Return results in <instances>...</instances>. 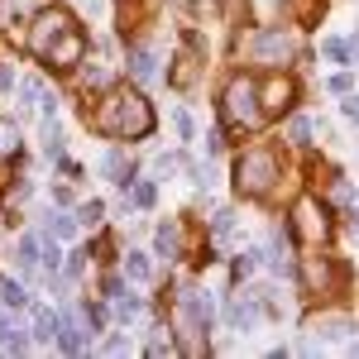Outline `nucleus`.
<instances>
[{"mask_svg":"<svg viewBox=\"0 0 359 359\" xmlns=\"http://www.w3.org/2000/svg\"><path fill=\"white\" fill-rule=\"evenodd\" d=\"M5 335H10V316L0 311V340H5Z\"/></svg>","mask_w":359,"mask_h":359,"instance_id":"nucleus-31","label":"nucleus"},{"mask_svg":"<svg viewBox=\"0 0 359 359\" xmlns=\"http://www.w3.org/2000/svg\"><path fill=\"white\" fill-rule=\"evenodd\" d=\"M321 53L331 57V62H350V48H345L340 39H326V43H321Z\"/></svg>","mask_w":359,"mask_h":359,"instance_id":"nucleus-20","label":"nucleus"},{"mask_svg":"<svg viewBox=\"0 0 359 359\" xmlns=\"http://www.w3.org/2000/svg\"><path fill=\"white\" fill-rule=\"evenodd\" d=\"M130 72H135V82H154L158 77V57L149 53V48H135L130 53Z\"/></svg>","mask_w":359,"mask_h":359,"instance_id":"nucleus-10","label":"nucleus"},{"mask_svg":"<svg viewBox=\"0 0 359 359\" xmlns=\"http://www.w3.org/2000/svg\"><path fill=\"white\" fill-rule=\"evenodd\" d=\"M135 206H154V187H149V182H139V187H135Z\"/></svg>","mask_w":359,"mask_h":359,"instance_id":"nucleus-23","label":"nucleus"},{"mask_svg":"<svg viewBox=\"0 0 359 359\" xmlns=\"http://www.w3.org/2000/svg\"><path fill=\"white\" fill-rule=\"evenodd\" d=\"M39 254H43V249H39V240H34V235H25V240H20V269H34V264H39Z\"/></svg>","mask_w":359,"mask_h":359,"instance_id":"nucleus-14","label":"nucleus"},{"mask_svg":"<svg viewBox=\"0 0 359 359\" xmlns=\"http://www.w3.org/2000/svg\"><path fill=\"white\" fill-rule=\"evenodd\" d=\"M331 91H340V96H345V91H350V77H345V72H335V77H331Z\"/></svg>","mask_w":359,"mask_h":359,"instance_id":"nucleus-29","label":"nucleus"},{"mask_svg":"<svg viewBox=\"0 0 359 359\" xmlns=\"http://www.w3.org/2000/svg\"><path fill=\"white\" fill-rule=\"evenodd\" d=\"M287 139H292L297 149H302V144H311V120H306V115H297V120L287 125Z\"/></svg>","mask_w":359,"mask_h":359,"instance_id":"nucleus-16","label":"nucleus"},{"mask_svg":"<svg viewBox=\"0 0 359 359\" xmlns=\"http://www.w3.org/2000/svg\"><path fill=\"white\" fill-rule=\"evenodd\" d=\"M230 225H235V211H216V235H230Z\"/></svg>","mask_w":359,"mask_h":359,"instance_id":"nucleus-24","label":"nucleus"},{"mask_svg":"<svg viewBox=\"0 0 359 359\" xmlns=\"http://www.w3.org/2000/svg\"><path fill=\"white\" fill-rule=\"evenodd\" d=\"M0 306H15V311H20V306H29V292L15 283V278H0Z\"/></svg>","mask_w":359,"mask_h":359,"instance_id":"nucleus-11","label":"nucleus"},{"mask_svg":"<svg viewBox=\"0 0 359 359\" xmlns=\"http://www.w3.org/2000/svg\"><path fill=\"white\" fill-rule=\"evenodd\" d=\"M82 53H86V39L77 34V29H67V34L53 43L48 62H53V67H77V62H82Z\"/></svg>","mask_w":359,"mask_h":359,"instance_id":"nucleus-8","label":"nucleus"},{"mask_svg":"<svg viewBox=\"0 0 359 359\" xmlns=\"http://www.w3.org/2000/svg\"><path fill=\"white\" fill-rule=\"evenodd\" d=\"M48 230H53V240H72L77 235V221L72 216H48Z\"/></svg>","mask_w":359,"mask_h":359,"instance_id":"nucleus-17","label":"nucleus"},{"mask_svg":"<svg viewBox=\"0 0 359 359\" xmlns=\"http://www.w3.org/2000/svg\"><path fill=\"white\" fill-rule=\"evenodd\" d=\"M254 316H259V311H254L249 302H230V326H240V331H245V326H254Z\"/></svg>","mask_w":359,"mask_h":359,"instance_id":"nucleus-15","label":"nucleus"},{"mask_svg":"<svg viewBox=\"0 0 359 359\" xmlns=\"http://www.w3.org/2000/svg\"><path fill=\"white\" fill-rule=\"evenodd\" d=\"M249 53L259 57V62H287V57H297V43H292V34H283V29H259L254 39H249Z\"/></svg>","mask_w":359,"mask_h":359,"instance_id":"nucleus-5","label":"nucleus"},{"mask_svg":"<svg viewBox=\"0 0 359 359\" xmlns=\"http://www.w3.org/2000/svg\"><path fill=\"white\" fill-rule=\"evenodd\" d=\"M67 29H72V20H67L62 10H43V15L34 20V29H29V53L48 57V53H53V43L67 34Z\"/></svg>","mask_w":359,"mask_h":359,"instance_id":"nucleus-4","label":"nucleus"},{"mask_svg":"<svg viewBox=\"0 0 359 359\" xmlns=\"http://www.w3.org/2000/svg\"><path fill=\"white\" fill-rule=\"evenodd\" d=\"M254 264H259V259H254V254H240V259H235V273L245 278V273H249V269H254Z\"/></svg>","mask_w":359,"mask_h":359,"instance_id":"nucleus-25","label":"nucleus"},{"mask_svg":"<svg viewBox=\"0 0 359 359\" xmlns=\"http://www.w3.org/2000/svg\"><path fill=\"white\" fill-rule=\"evenodd\" d=\"M43 269H48V273L57 269V245H48V249H43Z\"/></svg>","mask_w":359,"mask_h":359,"instance_id":"nucleus-30","label":"nucleus"},{"mask_svg":"<svg viewBox=\"0 0 359 359\" xmlns=\"http://www.w3.org/2000/svg\"><path fill=\"white\" fill-rule=\"evenodd\" d=\"M326 230H331V221H326V206H316V201H302L297 206V216H292V235H302V240H326Z\"/></svg>","mask_w":359,"mask_h":359,"instance_id":"nucleus-6","label":"nucleus"},{"mask_svg":"<svg viewBox=\"0 0 359 359\" xmlns=\"http://www.w3.org/2000/svg\"><path fill=\"white\" fill-rule=\"evenodd\" d=\"M106 355H125V335H111L106 340Z\"/></svg>","mask_w":359,"mask_h":359,"instance_id":"nucleus-27","label":"nucleus"},{"mask_svg":"<svg viewBox=\"0 0 359 359\" xmlns=\"http://www.w3.org/2000/svg\"><path fill=\"white\" fill-rule=\"evenodd\" d=\"M292 101H297V86H292V77H269V82L259 86V106H264V111L283 115V111H292Z\"/></svg>","mask_w":359,"mask_h":359,"instance_id":"nucleus-7","label":"nucleus"},{"mask_svg":"<svg viewBox=\"0 0 359 359\" xmlns=\"http://www.w3.org/2000/svg\"><path fill=\"white\" fill-rule=\"evenodd\" d=\"M139 311H144V306H139V297H115V316H120V321H135Z\"/></svg>","mask_w":359,"mask_h":359,"instance_id":"nucleus-19","label":"nucleus"},{"mask_svg":"<svg viewBox=\"0 0 359 359\" xmlns=\"http://www.w3.org/2000/svg\"><path fill=\"white\" fill-rule=\"evenodd\" d=\"M20 96H25V106H34V101L43 96V86H39V82H34V77H29V82L20 86Z\"/></svg>","mask_w":359,"mask_h":359,"instance_id":"nucleus-22","label":"nucleus"},{"mask_svg":"<svg viewBox=\"0 0 359 359\" xmlns=\"http://www.w3.org/2000/svg\"><path fill=\"white\" fill-rule=\"evenodd\" d=\"M355 230H359V211H355Z\"/></svg>","mask_w":359,"mask_h":359,"instance_id":"nucleus-32","label":"nucleus"},{"mask_svg":"<svg viewBox=\"0 0 359 359\" xmlns=\"http://www.w3.org/2000/svg\"><path fill=\"white\" fill-rule=\"evenodd\" d=\"M221 111L230 125H245V130H254L259 120H264V106H259V86L249 82V77H235V82L225 86V101Z\"/></svg>","mask_w":359,"mask_h":359,"instance_id":"nucleus-3","label":"nucleus"},{"mask_svg":"<svg viewBox=\"0 0 359 359\" xmlns=\"http://www.w3.org/2000/svg\"><path fill=\"white\" fill-rule=\"evenodd\" d=\"M106 292H111V297H120V292H125V278L111 273V278H106Z\"/></svg>","mask_w":359,"mask_h":359,"instance_id":"nucleus-28","label":"nucleus"},{"mask_svg":"<svg viewBox=\"0 0 359 359\" xmlns=\"http://www.w3.org/2000/svg\"><path fill=\"white\" fill-rule=\"evenodd\" d=\"M77 216H82L86 225H96L101 216H106V206H101V201H82V211H77Z\"/></svg>","mask_w":359,"mask_h":359,"instance_id":"nucleus-21","label":"nucleus"},{"mask_svg":"<svg viewBox=\"0 0 359 359\" xmlns=\"http://www.w3.org/2000/svg\"><path fill=\"white\" fill-rule=\"evenodd\" d=\"M273 177H278V158L269 149H249L245 158L235 163V187L245 196H264L273 187Z\"/></svg>","mask_w":359,"mask_h":359,"instance_id":"nucleus-2","label":"nucleus"},{"mask_svg":"<svg viewBox=\"0 0 359 359\" xmlns=\"http://www.w3.org/2000/svg\"><path fill=\"white\" fill-rule=\"evenodd\" d=\"M15 154H20V130H15L10 120H0V163L15 158Z\"/></svg>","mask_w":359,"mask_h":359,"instance_id":"nucleus-12","label":"nucleus"},{"mask_svg":"<svg viewBox=\"0 0 359 359\" xmlns=\"http://www.w3.org/2000/svg\"><path fill=\"white\" fill-rule=\"evenodd\" d=\"M154 245H158V254H163V259H177V225H158Z\"/></svg>","mask_w":359,"mask_h":359,"instance_id":"nucleus-13","label":"nucleus"},{"mask_svg":"<svg viewBox=\"0 0 359 359\" xmlns=\"http://www.w3.org/2000/svg\"><path fill=\"white\" fill-rule=\"evenodd\" d=\"M96 130L111 139H144L154 130V111L139 91H111L96 111Z\"/></svg>","mask_w":359,"mask_h":359,"instance_id":"nucleus-1","label":"nucleus"},{"mask_svg":"<svg viewBox=\"0 0 359 359\" xmlns=\"http://www.w3.org/2000/svg\"><path fill=\"white\" fill-rule=\"evenodd\" d=\"M57 326H62V316H53L43 302H34V340H53Z\"/></svg>","mask_w":359,"mask_h":359,"instance_id":"nucleus-9","label":"nucleus"},{"mask_svg":"<svg viewBox=\"0 0 359 359\" xmlns=\"http://www.w3.org/2000/svg\"><path fill=\"white\" fill-rule=\"evenodd\" d=\"M340 115H345V120H359V96L355 101H340Z\"/></svg>","mask_w":359,"mask_h":359,"instance_id":"nucleus-26","label":"nucleus"},{"mask_svg":"<svg viewBox=\"0 0 359 359\" xmlns=\"http://www.w3.org/2000/svg\"><path fill=\"white\" fill-rule=\"evenodd\" d=\"M125 278L144 283V278H149V259H144V254H125Z\"/></svg>","mask_w":359,"mask_h":359,"instance_id":"nucleus-18","label":"nucleus"}]
</instances>
